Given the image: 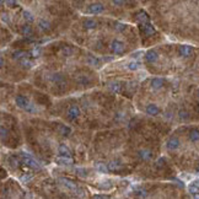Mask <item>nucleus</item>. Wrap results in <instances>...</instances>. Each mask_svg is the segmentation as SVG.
Returning <instances> with one entry per match:
<instances>
[{
	"label": "nucleus",
	"mask_w": 199,
	"mask_h": 199,
	"mask_svg": "<svg viewBox=\"0 0 199 199\" xmlns=\"http://www.w3.org/2000/svg\"><path fill=\"white\" fill-rule=\"evenodd\" d=\"M103 11H105V6H103L102 4H100V3H94V4L89 5V6H87V10H86L87 14H91V15H100V14H102Z\"/></svg>",
	"instance_id": "f257e3e1"
},
{
	"label": "nucleus",
	"mask_w": 199,
	"mask_h": 199,
	"mask_svg": "<svg viewBox=\"0 0 199 199\" xmlns=\"http://www.w3.org/2000/svg\"><path fill=\"white\" fill-rule=\"evenodd\" d=\"M83 26H84V29L85 30H94L96 29V26H97V20H95V19H85L84 21H83Z\"/></svg>",
	"instance_id": "f03ea898"
},
{
	"label": "nucleus",
	"mask_w": 199,
	"mask_h": 199,
	"mask_svg": "<svg viewBox=\"0 0 199 199\" xmlns=\"http://www.w3.org/2000/svg\"><path fill=\"white\" fill-rule=\"evenodd\" d=\"M178 52H180V54L182 57H189L192 54V52H193V48L191 46H180Z\"/></svg>",
	"instance_id": "7ed1b4c3"
},
{
	"label": "nucleus",
	"mask_w": 199,
	"mask_h": 199,
	"mask_svg": "<svg viewBox=\"0 0 199 199\" xmlns=\"http://www.w3.org/2000/svg\"><path fill=\"white\" fill-rule=\"evenodd\" d=\"M189 139H191V142H193V143L199 142V130L198 129H192V130H191V133H189Z\"/></svg>",
	"instance_id": "20e7f679"
},
{
	"label": "nucleus",
	"mask_w": 199,
	"mask_h": 199,
	"mask_svg": "<svg viewBox=\"0 0 199 199\" xmlns=\"http://www.w3.org/2000/svg\"><path fill=\"white\" fill-rule=\"evenodd\" d=\"M113 4H116V5H124L126 4V0H113Z\"/></svg>",
	"instance_id": "39448f33"
},
{
	"label": "nucleus",
	"mask_w": 199,
	"mask_h": 199,
	"mask_svg": "<svg viewBox=\"0 0 199 199\" xmlns=\"http://www.w3.org/2000/svg\"><path fill=\"white\" fill-rule=\"evenodd\" d=\"M197 94H198V97H199V90H198V92H197Z\"/></svg>",
	"instance_id": "423d86ee"
}]
</instances>
